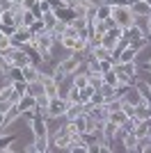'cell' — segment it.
I'll return each instance as SVG.
<instances>
[{"mask_svg": "<svg viewBox=\"0 0 151 153\" xmlns=\"http://www.w3.org/2000/svg\"><path fill=\"white\" fill-rule=\"evenodd\" d=\"M28 126H30L32 137H48V123H46V117L44 114H37Z\"/></svg>", "mask_w": 151, "mask_h": 153, "instance_id": "3", "label": "cell"}, {"mask_svg": "<svg viewBox=\"0 0 151 153\" xmlns=\"http://www.w3.org/2000/svg\"><path fill=\"white\" fill-rule=\"evenodd\" d=\"M89 101L94 103V105H103V103H105V96H103V94H101L99 89H96V91H94V96H92Z\"/></svg>", "mask_w": 151, "mask_h": 153, "instance_id": "29", "label": "cell"}, {"mask_svg": "<svg viewBox=\"0 0 151 153\" xmlns=\"http://www.w3.org/2000/svg\"><path fill=\"white\" fill-rule=\"evenodd\" d=\"M144 2H147V0H144Z\"/></svg>", "mask_w": 151, "mask_h": 153, "instance_id": "37", "label": "cell"}, {"mask_svg": "<svg viewBox=\"0 0 151 153\" xmlns=\"http://www.w3.org/2000/svg\"><path fill=\"white\" fill-rule=\"evenodd\" d=\"M71 121H73V126H76V130H78V133H87L89 130V126H92V119H89V114L87 112H82V114H78L76 117V119H71Z\"/></svg>", "mask_w": 151, "mask_h": 153, "instance_id": "8", "label": "cell"}, {"mask_svg": "<svg viewBox=\"0 0 151 153\" xmlns=\"http://www.w3.org/2000/svg\"><path fill=\"white\" fill-rule=\"evenodd\" d=\"M149 135H151V133H149Z\"/></svg>", "mask_w": 151, "mask_h": 153, "instance_id": "38", "label": "cell"}, {"mask_svg": "<svg viewBox=\"0 0 151 153\" xmlns=\"http://www.w3.org/2000/svg\"><path fill=\"white\" fill-rule=\"evenodd\" d=\"M21 73H23V80L25 82H34V80H39V73H41V69H39L37 64H25L23 69H21Z\"/></svg>", "mask_w": 151, "mask_h": 153, "instance_id": "5", "label": "cell"}, {"mask_svg": "<svg viewBox=\"0 0 151 153\" xmlns=\"http://www.w3.org/2000/svg\"><path fill=\"white\" fill-rule=\"evenodd\" d=\"M94 87H92V85H87V87H82V89H78V101L80 103H87L89 98H92V96H94Z\"/></svg>", "mask_w": 151, "mask_h": 153, "instance_id": "18", "label": "cell"}, {"mask_svg": "<svg viewBox=\"0 0 151 153\" xmlns=\"http://www.w3.org/2000/svg\"><path fill=\"white\" fill-rule=\"evenodd\" d=\"M85 112V105H82L80 101H76V103H69V108H67V121H71V119H76L78 114H82Z\"/></svg>", "mask_w": 151, "mask_h": 153, "instance_id": "12", "label": "cell"}, {"mask_svg": "<svg viewBox=\"0 0 151 153\" xmlns=\"http://www.w3.org/2000/svg\"><path fill=\"white\" fill-rule=\"evenodd\" d=\"M21 2H23V7H25V9H32V7L37 5L39 0H21Z\"/></svg>", "mask_w": 151, "mask_h": 153, "instance_id": "31", "label": "cell"}, {"mask_svg": "<svg viewBox=\"0 0 151 153\" xmlns=\"http://www.w3.org/2000/svg\"><path fill=\"white\" fill-rule=\"evenodd\" d=\"M103 80H105L108 85H112V87H117V85H119V80H117V73H114V69L105 71V73H103Z\"/></svg>", "mask_w": 151, "mask_h": 153, "instance_id": "27", "label": "cell"}, {"mask_svg": "<svg viewBox=\"0 0 151 153\" xmlns=\"http://www.w3.org/2000/svg\"><path fill=\"white\" fill-rule=\"evenodd\" d=\"M25 94L34 96V98H37V96H41V94H44V82H41V80H34V82H28V91H25Z\"/></svg>", "mask_w": 151, "mask_h": 153, "instance_id": "16", "label": "cell"}, {"mask_svg": "<svg viewBox=\"0 0 151 153\" xmlns=\"http://www.w3.org/2000/svg\"><path fill=\"white\" fill-rule=\"evenodd\" d=\"M89 85H92L94 89H101V87L105 85V80H103V73H89Z\"/></svg>", "mask_w": 151, "mask_h": 153, "instance_id": "23", "label": "cell"}, {"mask_svg": "<svg viewBox=\"0 0 151 153\" xmlns=\"http://www.w3.org/2000/svg\"><path fill=\"white\" fill-rule=\"evenodd\" d=\"M37 21V14L32 12V9H25L23 12V16H21V25H25V27H30L32 23Z\"/></svg>", "mask_w": 151, "mask_h": 153, "instance_id": "21", "label": "cell"}, {"mask_svg": "<svg viewBox=\"0 0 151 153\" xmlns=\"http://www.w3.org/2000/svg\"><path fill=\"white\" fill-rule=\"evenodd\" d=\"M0 130H5V112H0Z\"/></svg>", "mask_w": 151, "mask_h": 153, "instance_id": "32", "label": "cell"}, {"mask_svg": "<svg viewBox=\"0 0 151 153\" xmlns=\"http://www.w3.org/2000/svg\"><path fill=\"white\" fill-rule=\"evenodd\" d=\"M32 37H34V34H32V30H30V27H25V25H19L16 30H14V34H12L14 46H25V44H30Z\"/></svg>", "mask_w": 151, "mask_h": 153, "instance_id": "4", "label": "cell"}, {"mask_svg": "<svg viewBox=\"0 0 151 153\" xmlns=\"http://www.w3.org/2000/svg\"><path fill=\"white\" fill-rule=\"evenodd\" d=\"M147 37H151V16H149V21H147Z\"/></svg>", "mask_w": 151, "mask_h": 153, "instance_id": "33", "label": "cell"}, {"mask_svg": "<svg viewBox=\"0 0 151 153\" xmlns=\"http://www.w3.org/2000/svg\"><path fill=\"white\" fill-rule=\"evenodd\" d=\"M112 9H114V7L110 5V2H101V5H96V19H99V21L110 19V16H112Z\"/></svg>", "mask_w": 151, "mask_h": 153, "instance_id": "14", "label": "cell"}, {"mask_svg": "<svg viewBox=\"0 0 151 153\" xmlns=\"http://www.w3.org/2000/svg\"><path fill=\"white\" fill-rule=\"evenodd\" d=\"M41 21H44L46 30H53V27H55V23H57V16H55V12L50 9V12H46L44 16H41Z\"/></svg>", "mask_w": 151, "mask_h": 153, "instance_id": "20", "label": "cell"}, {"mask_svg": "<svg viewBox=\"0 0 151 153\" xmlns=\"http://www.w3.org/2000/svg\"><path fill=\"white\" fill-rule=\"evenodd\" d=\"M87 85H89V73H73V87L82 89Z\"/></svg>", "mask_w": 151, "mask_h": 153, "instance_id": "17", "label": "cell"}, {"mask_svg": "<svg viewBox=\"0 0 151 153\" xmlns=\"http://www.w3.org/2000/svg\"><path fill=\"white\" fill-rule=\"evenodd\" d=\"M135 153H151V135L138 137V146H135Z\"/></svg>", "mask_w": 151, "mask_h": 153, "instance_id": "15", "label": "cell"}, {"mask_svg": "<svg viewBox=\"0 0 151 153\" xmlns=\"http://www.w3.org/2000/svg\"><path fill=\"white\" fill-rule=\"evenodd\" d=\"M92 55H94L96 59H108L112 55V51H108L105 46H96V48H92Z\"/></svg>", "mask_w": 151, "mask_h": 153, "instance_id": "22", "label": "cell"}, {"mask_svg": "<svg viewBox=\"0 0 151 153\" xmlns=\"http://www.w3.org/2000/svg\"><path fill=\"white\" fill-rule=\"evenodd\" d=\"M19 119H21V108H19V105H12V108L5 112V128L12 126V123L19 121Z\"/></svg>", "mask_w": 151, "mask_h": 153, "instance_id": "13", "label": "cell"}, {"mask_svg": "<svg viewBox=\"0 0 151 153\" xmlns=\"http://www.w3.org/2000/svg\"><path fill=\"white\" fill-rule=\"evenodd\" d=\"M147 5H149V7H151V0H147Z\"/></svg>", "mask_w": 151, "mask_h": 153, "instance_id": "35", "label": "cell"}, {"mask_svg": "<svg viewBox=\"0 0 151 153\" xmlns=\"http://www.w3.org/2000/svg\"><path fill=\"white\" fill-rule=\"evenodd\" d=\"M108 119L121 126V123H124L126 119H128V117H126V112H124V110H114V112H110V114H108Z\"/></svg>", "mask_w": 151, "mask_h": 153, "instance_id": "24", "label": "cell"}, {"mask_svg": "<svg viewBox=\"0 0 151 153\" xmlns=\"http://www.w3.org/2000/svg\"><path fill=\"white\" fill-rule=\"evenodd\" d=\"M114 53H117V62H135V57H138V51L131 44L124 46L121 51H114Z\"/></svg>", "mask_w": 151, "mask_h": 153, "instance_id": "9", "label": "cell"}, {"mask_svg": "<svg viewBox=\"0 0 151 153\" xmlns=\"http://www.w3.org/2000/svg\"><path fill=\"white\" fill-rule=\"evenodd\" d=\"M121 101L124 103H131V105H138L140 101H142V96H140V89L135 87V85H128L124 91V96H121Z\"/></svg>", "mask_w": 151, "mask_h": 153, "instance_id": "6", "label": "cell"}, {"mask_svg": "<svg viewBox=\"0 0 151 153\" xmlns=\"http://www.w3.org/2000/svg\"><path fill=\"white\" fill-rule=\"evenodd\" d=\"M147 64H149V69H151V59H149V62H147Z\"/></svg>", "mask_w": 151, "mask_h": 153, "instance_id": "36", "label": "cell"}, {"mask_svg": "<svg viewBox=\"0 0 151 153\" xmlns=\"http://www.w3.org/2000/svg\"><path fill=\"white\" fill-rule=\"evenodd\" d=\"M131 12H133V16H151V7L144 0H138V2L131 5Z\"/></svg>", "mask_w": 151, "mask_h": 153, "instance_id": "10", "label": "cell"}, {"mask_svg": "<svg viewBox=\"0 0 151 153\" xmlns=\"http://www.w3.org/2000/svg\"><path fill=\"white\" fill-rule=\"evenodd\" d=\"M30 30H32V34H41V32H46L44 21H41V19H37V21H34V23L30 25Z\"/></svg>", "mask_w": 151, "mask_h": 153, "instance_id": "28", "label": "cell"}, {"mask_svg": "<svg viewBox=\"0 0 151 153\" xmlns=\"http://www.w3.org/2000/svg\"><path fill=\"white\" fill-rule=\"evenodd\" d=\"M12 0H0V12H7V9H12Z\"/></svg>", "mask_w": 151, "mask_h": 153, "instance_id": "30", "label": "cell"}, {"mask_svg": "<svg viewBox=\"0 0 151 153\" xmlns=\"http://www.w3.org/2000/svg\"><path fill=\"white\" fill-rule=\"evenodd\" d=\"M57 16V21H62V23H71V21L76 19V12H73V7L69 5H62V7H57V9H53Z\"/></svg>", "mask_w": 151, "mask_h": 153, "instance_id": "7", "label": "cell"}, {"mask_svg": "<svg viewBox=\"0 0 151 153\" xmlns=\"http://www.w3.org/2000/svg\"><path fill=\"white\" fill-rule=\"evenodd\" d=\"M121 144H124V151L126 153H135V146H138V135H135V133H126L124 140H121Z\"/></svg>", "mask_w": 151, "mask_h": 153, "instance_id": "11", "label": "cell"}, {"mask_svg": "<svg viewBox=\"0 0 151 153\" xmlns=\"http://www.w3.org/2000/svg\"><path fill=\"white\" fill-rule=\"evenodd\" d=\"M48 103H50V98H48L46 94L37 96V114H44V117H46V110H48Z\"/></svg>", "mask_w": 151, "mask_h": 153, "instance_id": "19", "label": "cell"}, {"mask_svg": "<svg viewBox=\"0 0 151 153\" xmlns=\"http://www.w3.org/2000/svg\"><path fill=\"white\" fill-rule=\"evenodd\" d=\"M12 46H14L12 34H5V32H0V53L7 51V48H12Z\"/></svg>", "mask_w": 151, "mask_h": 153, "instance_id": "25", "label": "cell"}, {"mask_svg": "<svg viewBox=\"0 0 151 153\" xmlns=\"http://www.w3.org/2000/svg\"><path fill=\"white\" fill-rule=\"evenodd\" d=\"M48 137H34V146H37V153H46L48 151Z\"/></svg>", "mask_w": 151, "mask_h": 153, "instance_id": "26", "label": "cell"}, {"mask_svg": "<svg viewBox=\"0 0 151 153\" xmlns=\"http://www.w3.org/2000/svg\"><path fill=\"white\" fill-rule=\"evenodd\" d=\"M124 2H126V5H128V7H131L133 2H138V0H124Z\"/></svg>", "mask_w": 151, "mask_h": 153, "instance_id": "34", "label": "cell"}, {"mask_svg": "<svg viewBox=\"0 0 151 153\" xmlns=\"http://www.w3.org/2000/svg\"><path fill=\"white\" fill-rule=\"evenodd\" d=\"M67 108H69V101L62 98V96H55V98H50V103H48L46 117H64L67 114Z\"/></svg>", "mask_w": 151, "mask_h": 153, "instance_id": "2", "label": "cell"}, {"mask_svg": "<svg viewBox=\"0 0 151 153\" xmlns=\"http://www.w3.org/2000/svg\"><path fill=\"white\" fill-rule=\"evenodd\" d=\"M112 19H114V25H119L121 30H126V27H131L133 23H135V16H133L131 7L128 5H119L112 9Z\"/></svg>", "mask_w": 151, "mask_h": 153, "instance_id": "1", "label": "cell"}]
</instances>
